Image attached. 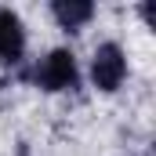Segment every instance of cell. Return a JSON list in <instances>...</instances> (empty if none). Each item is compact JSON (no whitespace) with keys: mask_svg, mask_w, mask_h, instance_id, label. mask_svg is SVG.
I'll list each match as a JSON object with an SVG mask.
<instances>
[{"mask_svg":"<svg viewBox=\"0 0 156 156\" xmlns=\"http://www.w3.org/2000/svg\"><path fill=\"white\" fill-rule=\"evenodd\" d=\"M87 76H91V87L102 91V94H116L127 80V51L120 47L116 40H105L94 47L91 55V66H87Z\"/></svg>","mask_w":156,"mask_h":156,"instance_id":"7a4b0ae2","label":"cell"},{"mask_svg":"<svg viewBox=\"0 0 156 156\" xmlns=\"http://www.w3.org/2000/svg\"><path fill=\"white\" fill-rule=\"evenodd\" d=\"M18 156H29V153H26V149H22V153H18Z\"/></svg>","mask_w":156,"mask_h":156,"instance_id":"5b68a950","label":"cell"},{"mask_svg":"<svg viewBox=\"0 0 156 156\" xmlns=\"http://www.w3.org/2000/svg\"><path fill=\"white\" fill-rule=\"evenodd\" d=\"M26 26L18 18V11L11 7H0V66L15 69L26 62Z\"/></svg>","mask_w":156,"mask_h":156,"instance_id":"3957f363","label":"cell"},{"mask_svg":"<svg viewBox=\"0 0 156 156\" xmlns=\"http://www.w3.org/2000/svg\"><path fill=\"white\" fill-rule=\"evenodd\" d=\"M51 18L58 22V29L80 33V29L94 18V4H91V0H55V4H51Z\"/></svg>","mask_w":156,"mask_h":156,"instance_id":"277c9868","label":"cell"},{"mask_svg":"<svg viewBox=\"0 0 156 156\" xmlns=\"http://www.w3.org/2000/svg\"><path fill=\"white\" fill-rule=\"evenodd\" d=\"M80 80H83V73H80L76 55L69 47H51L37 66L29 69V83H37L40 91H47V94L80 91Z\"/></svg>","mask_w":156,"mask_h":156,"instance_id":"6da1fadb","label":"cell"}]
</instances>
